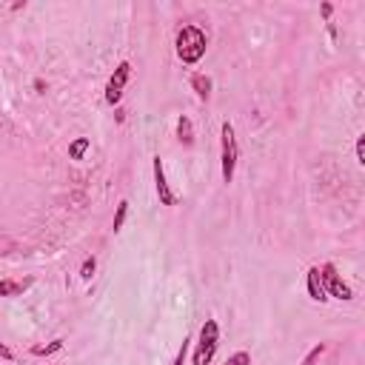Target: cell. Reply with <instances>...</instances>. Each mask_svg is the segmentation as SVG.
I'll list each match as a JSON object with an SVG mask.
<instances>
[{
	"label": "cell",
	"mask_w": 365,
	"mask_h": 365,
	"mask_svg": "<svg viewBox=\"0 0 365 365\" xmlns=\"http://www.w3.org/2000/svg\"><path fill=\"white\" fill-rule=\"evenodd\" d=\"M174 48H177V57L185 63V66H194V63H200L202 60V54H205V48H208V37H205V31L200 29V26H182L180 31H177V37H174Z\"/></svg>",
	"instance_id": "1"
},
{
	"label": "cell",
	"mask_w": 365,
	"mask_h": 365,
	"mask_svg": "<svg viewBox=\"0 0 365 365\" xmlns=\"http://www.w3.org/2000/svg\"><path fill=\"white\" fill-rule=\"evenodd\" d=\"M237 157H240L237 134H234V125L225 120V123L220 125V171H222V182H231V180H234Z\"/></svg>",
	"instance_id": "2"
},
{
	"label": "cell",
	"mask_w": 365,
	"mask_h": 365,
	"mask_svg": "<svg viewBox=\"0 0 365 365\" xmlns=\"http://www.w3.org/2000/svg\"><path fill=\"white\" fill-rule=\"evenodd\" d=\"M217 345H220V325H217V319H205L202 328H200V336H197L191 365H211V359L217 354Z\"/></svg>",
	"instance_id": "3"
},
{
	"label": "cell",
	"mask_w": 365,
	"mask_h": 365,
	"mask_svg": "<svg viewBox=\"0 0 365 365\" xmlns=\"http://www.w3.org/2000/svg\"><path fill=\"white\" fill-rule=\"evenodd\" d=\"M319 274H322V285H325L328 299H331V297H334V299H339V302L354 299V288H351V285L336 274V265H334V262L319 265Z\"/></svg>",
	"instance_id": "4"
},
{
	"label": "cell",
	"mask_w": 365,
	"mask_h": 365,
	"mask_svg": "<svg viewBox=\"0 0 365 365\" xmlns=\"http://www.w3.org/2000/svg\"><path fill=\"white\" fill-rule=\"evenodd\" d=\"M128 77H131V63H128V60L117 63V68L111 71V77H108V83H106V103H108V106H117V103H120Z\"/></svg>",
	"instance_id": "5"
},
{
	"label": "cell",
	"mask_w": 365,
	"mask_h": 365,
	"mask_svg": "<svg viewBox=\"0 0 365 365\" xmlns=\"http://www.w3.org/2000/svg\"><path fill=\"white\" fill-rule=\"evenodd\" d=\"M151 168H154V188H157V197H160V205H177V194L165 177V165L160 157L151 160Z\"/></svg>",
	"instance_id": "6"
},
{
	"label": "cell",
	"mask_w": 365,
	"mask_h": 365,
	"mask_svg": "<svg viewBox=\"0 0 365 365\" xmlns=\"http://www.w3.org/2000/svg\"><path fill=\"white\" fill-rule=\"evenodd\" d=\"M305 282H308V297H311L314 302H328V294H325V285H322L319 265H311V268H308Z\"/></svg>",
	"instance_id": "7"
},
{
	"label": "cell",
	"mask_w": 365,
	"mask_h": 365,
	"mask_svg": "<svg viewBox=\"0 0 365 365\" xmlns=\"http://www.w3.org/2000/svg\"><path fill=\"white\" fill-rule=\"evenodd\" d=\"M31 285H34L31 277H26V279H0V297H17Z\"/></svg>",
	"instance_id": "8"
},
{
	"label": "cell",
	"mask_w": 365,
	"mask_h": 365,
	"mask_svg": "<svg viewBox=\"0 0 365 365\" xmlns=\"http://www.w3.org/2000/svg\"><path fill=\"white\" fill-rule=\"evenodd\" d=\"M188 83H191V91L197 94V100L205 103V100L211 97V77H208V74H191Z\"/></svg>",
	"instance_id": "9"
},
{
	"label": "cell",
	"mask_w": 365,
	"mask_h": 365,
	"mask_svg": "<svg viewBox=\"0 0 365 365\" xmlns=\"http://www.w3.org/2000/svg\"><path fill=\"white\" fill-rule=\"evenodd\" d=\"M177 140H180L182 145H194V128H191V120H188L185 114L177 120Z\"/></svg>",
	"instance_id": "10"
},
{
	"label": "cell",
	"mask_w": 365,
	"mask_h": 365,
	"mask_svg": "<svg viewBox=\"0 0 365 365\" xmlns=\"http://www.w3.org/2000/svg\"><path fill=\"white\" fill-rule=\"evenodd\" d=\"M88 148H91V140H88V137H77V140H71V143H68V160H83Z\"/></svg>",
	"instance_id": "11"
},
{
	"label": "cell",
	"mask_w": 365,
	"mask_h": 365,
	"mask_svg": "<svg viewBox=\"0 0 365 365\" xmlns=\"http://www.w3.org/2000/svg\"><path fill=\"white\" fill-rule=\"evenodd\" d=\"M57 351H63V339H51V342H46V345H34V348H31L34 356H48V354H57Z\"/></svg>",
	"instance_id": "12"
},
{
	"label": "cell",
	"mask_w": 365,
	"mask_h": 365,
	"mask_svg": "<svg viewBox=\"0 0 365 365\" xmlns=\"http://www.w3.org/2000/svg\"><path fill=\"white\" fill-rule=\"evenodd\" d=\"M125 217H128V200H120L117 202V211H114V222H111V228H114V234L123 228V222H125Z\"/></svg>",
	"instance_id": "13"
},
{
	"label": "cell",
	"mask_w": 365,
	"mask_h": 365,
	"mask_svg": "<svg viewBox=\"0 0 365 365\" xmlns=\"http://www.w3.org/2000/svg\"><path fill=\"white\" fill-rule=\"evenodd\" d=\"M188 348H191V336H182V342H180V351H177V356H174V362H171V365H185Z\"/></svg>",
	"instance_id": "14"
},
{
	"label": "cell",
	"mask_w": 365,
	"mask_h": 365,
	"mask_svg": "<svg viewBox=\"0 0 365 365\" xmlns=\"http://www.w3.org/2000/svg\"><path fill=\"white\" fill-rule=\"evenodd\" d=\"M94 268H97V259H94V257H86L83 265H80V277H83V279H91V277H94Z\"/></svg>",
	"instance_id": "15"
},
{
	"label": "cell",
	"mask_w": 365,
	"mask_h": 365,
	"mask_svg": "<svg viewBox=\"0 0 365 365\" xmlns=\"http://www.w3.org/2000/svg\"><path fill=\"white\" fill-rule=\"evenodd\" d=\"M225 365H251V354L248 351H237L225 359Z\"/></svg>",
	"instance_id": "16"
},
{
	"label": "cell",
	"mask_w": 365,
	"mask_h": 365,
	"mask_svg": "<svg viewBox=\"0 0 365 365\" xmlns=\"http://www.w3.org/2000/svg\"><path fill=\"white\" fill-rule=\"evenodd\" d=\"M322 354H325V342H319V345H314V348H311V354H308V356L302 359V365H314V362H317V359H319Z\"/></svg>",
	"instance_id": "17"
},
{
	"label": "cell",
	"mask_w": 365,
	"mask_h": 365,
	"mask_svg": "<svg viewBox=\"0 0 365 365\" xmlns=\"http://www.w3.org/2000/svg\"><path fill=\"white\" fill-rule=\"evenodd\" d=\"M356 163L365 165V134L356 137Z\"/></svg>",
	"instance_id": "18"
},
{
	"label": "cell",
	"mask_w": 365,
	"mask_h": 365,
	"mask_svg": "<svg viewBox=\"0 0 365 365\" xmlns=\"http://www.w3.org/2000/svg\"><path fill=\"white\" fill-rule=\"evenodd\" d=\"M0 356H3V359H14V354H11L9 345H3V342H0Z\"/></svg>",
	"instance_id": "19"
},
{
	"label": "cell",
	"mask_w": 365,
	"mask_h": 365,
	"mask_svg": "<svg viewBox=\"0 0 365 365\" xmlns=\"http://www.w3.org/2000/svg\"><path fill=\"white\" fill-rule=\"evenodd\" d=\"M331 11H334V6L331 3H322V17L325 20H331Z\"/></svg>",
	"instance_id": "20"
}]
</instances>
